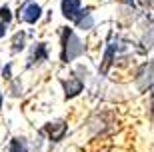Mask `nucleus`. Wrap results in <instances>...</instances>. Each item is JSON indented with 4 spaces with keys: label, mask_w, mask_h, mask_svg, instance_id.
I'll return each mask as SVG.
<instances>
[{
    "label": "nucleus",
    "mask_w": 154,
    "mask_h": 152,
    "mask_svg": "<svg viewBox=\"0 0 154 152\" xmlns=\"http://www.w3.org/2000/svg\"><path fill=\"white\" fill-rule=\"evenodd\" d=\"M44 60H48V50H46V44H44V42H38V44L34 46L32 54H30V58H28V66L40 64V62H44Z\"/></svg>",
    "instance_id": "7"
},
{
    "label": "nucleus",
    "mask_w": 154,
    "mask_h": 152,
    "mask_svg": "<svg viewBox=\"0 0 154 152\" xmlns=\"http://www.w3.org/2000/svg\"><path fill=\"white\" fill-rule=\"evenodd\" d=\"M152 78H154V60L144 62L142 66L138 68L136 72V86L140 92H146L152 84Z\"/></svg>",
    "instance_id": "2"
},
{
    "label": "nucleus",
    "mask_w": 154,
    "mask_h": 152,
    "mask_svg": "<svg viewBox=\"0 0 154 152\" xmlns=\"http://www.w3.org/2000/svg\"><path fill=\"white\" fill-rule=\"evenodd\" d=\"M152 112H154V92H152Z\"/></svg>",
    "instance_id": "16"
},
{
    "label": "nucleus",
    "mask_w": 154,
    "mask_h": 152,
    "mask_svg": "<svg viewBox=\"0 0 154 152\" xmlns=\"http://www.w3.org/2000/svg\"><path fill=\"white\" fill-rule=\"evenodd\" d=\"M40 14H42V8H40L36 2H30L28 6H24L22 8V14H18V18L22 16L24 22H28V24H34L36 20L40 18Z\"/></svg>",
    "instance_id": "4"
},
{
    "label": "nucleus",
    "mask_w": 154,
    "mask_h": 152,
    "mask_svg": "<svg viewBox=\"0 0 154 152\" xmlns=\"http://www.w3.org/2000/svg\"><path fill=\"white\" fill-rule=\"evenodd\" d=\"M0 108H2V92H0Z\"/></svg>",
    "instance_id": "17"
},
{
    "label": "nucleus",
    "mask_w": 154,
    "mask_h": 152,
    "mask_svg": "<svg viewBox=\"0 0 154 152\" xmlns=\"http://www.w3.org/2000/svg\"><path fill=\"white\" fill-rule=\"evenodd\" d=\"M60 38H62V62L68 64V62H72L74 58H78L84 52L82 40L74 34L72 28H64L62 34H60Z\"/></svg>",
    "instance_id": "1"
},
{
    "label": "nucleus",
    "mask_w": 154,
    "mask_h": 152,
    "mask_svg": "<svg viewBox=\"0 0 154 152\" xmlns=\"http://www.w3.org/2000/svg\"><path fill=\"white\" fill-rule=\"evenodd\" d=\"M80 12V0H62V14L68 20H78Z\"/></svg>",
    "instance_id": "5"
},
{
    "label": "nucleus",
    "mask_w": 154,
    "mask_h": 152,
    "mask_svg": "<svg viewBox=\"0 0 154 152\" xmlns=\"http://www.w3.org/2000/svg\"><path fill=\"white\" fill-rule=\"evenodd\" d=\"M78 28H82V30H88V28H92V24H94V20H92V10L90 8H86V10H82L80 12V16H78Z\"/></svg>",
    "instance_id": "8"
},
{
    "label": "nucleus",
    "mask_w": 154,
    "mask_h": 152,
    "mask_svg": "<svg viewBox=\"0 0 154 152\" xmlns=\"http://www.w3.org/2000/svg\"><path fill=\"white\" fill-rule=\"evenodd\" d=\"M24 40H26V34L24 32H16L14 38H12V52H18L24 48Z\"/></svg>",
    "instance_id": "10"
},
{
    "label": "nucleus",
    "mask_w": 154,
    "mask_h": 152,
    "mask_svg": "<svg viewBox=\"0 0 154 152\" xmlns=\"http://www.w3.org/2000/svg\"><path fill=\"white\" fill-rule=\"evenodd\" d=\"M4 78H10V64L4 68Z\"/></svg>",
    "instance_id": "15"
},
{
    "label": "nucleus",
    "mask_w": 154,
    "mask_h": 152,
    "mask_svg": "<svg viewBox=\"0 0 154 152\" xmlns=\"http://www.w3.org/2000/svg\"><path fill=\"white\" fill-rule=\"evenodd\" d=\"M66 130H68L66 122H64V120H56V122H48L44 128H42V132L48 134V138H50L52 142H58V140H62V138H64Z\"/></svg>",
    "instance_id": "3"
},
{
    "label": "nucleus",
    "mask_w": 154,
    "mask_h": 152,
    "mask_svg": "<svg viewBox=\"0 0 154 152\" xmlns=\"http://www.w3.org/2000/svg\"><path fill=\"white\" fill-rule=\"evenodd\" d=\"M20 90H22V86H20V80L12 82V86H10V94H12V96H18V94H20Z\"/></svg>",
    "instance_id": "13"
},
{
    "label": "nucleus",
    "mask_w": 154,
    "mask_h": 152,
    "mask_svg": "<svg viewBox=\"0 0 154 152\" xmlns=\"http://www.w3.org/2000/svg\"><path fill=\"white\" fill-rule=\"evenodd\" d=\"M0 20L4 24H8L12 20V14H10V10H8V6H2V8H0Z\"/></svg>",
    "instance_id": "12"
},
{
    "label": "nucleus",
    "mask_w": 154,
    "mask_h": 152,
    "mask_svg": "<svg viewBox=\"0 0 154 152\" xmlns=\"http://www.w3.org/2000/svg\"><path fill=\"white\" fill-rule=\"evenodd\" d=\"M62 86H64V92H66V98H74L82 92V80L80 78H68V80H62Z\"/></svg>",
    "instance_id": "6"
},
{
    "label": "nucleus",
    "mask_w": 154,
    "mask_h": 152,
    "mask_svg": "<svg viewBox=\"0 0 154 152\" xmlns=\"http://www.w3.org/2000/svg\"><path fill=\"white\" fill-rule=\"evenodd\" d=\"M10 152H28L26 150V142L24 138H14L10 142Z\"/></svg>",
    "instance_id": "11"
},
{
    "label": "nucleus",
    "mask_w": 154,
    "mask_h": 152,
    "mask_svg": "<svg viewBox=\"0 0 154 152\" xmlns=\"http://www.w3.org/2000/svg\"><path fill=\"white\" fill-rule=\"evenodd\" d=\"M4 34H6V24L2 22V20H0V38H2Z\"/></svg>",
    "instance_id": "14"
},
{
    "label": "nucleus",
    "mask_w": 154,
    "mask_h": 152,
    "mask_svg": "<svg viewBox=\"0 0 154 152\" xmlns=\"http://www.w3.org/2000/svg\"><path fill=\"white\" fill-rule=\"evenodd\" d=\"M116 48H118V44L116 42H110V46L106 48V54H104V62H102V66H100V72H106L110 68V64H112V58H114V52H116Z\"/></svg>",
    "instance_id": "9"
}]
</instances>
